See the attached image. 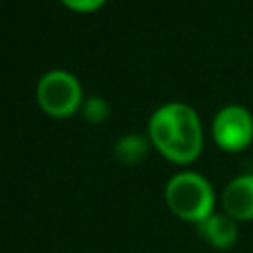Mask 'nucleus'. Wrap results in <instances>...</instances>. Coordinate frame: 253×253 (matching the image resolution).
<instances>
[{
  "mask_svg": "<svg viewBox=\"0 0 253 253\" xmlns=\"http://www.w3.org/2000/svg\"><path fill=\"white\" fill-rule=\"evenodd\" d=\"M221 211L235 221L253 219V174L235 176L221 192Z\"/></svg>",
  "mask_w": 253,
  "mask_h": 253,
  "instance_id": "39448f33",
  "label": "nucleus"
},
{
  "mask_svg": "<svg viewBox=\"0 0 253 253\" xmlns=\"http://www.w3.org/2000/svg\"><path fill=\"white\" fill-rule=\"evenodd\" d=\"M79 113H81V117H83L87 123L99 125V123H105V121L109 119L111 109H109V103H107L103 97L93 95V97H87V99L83 101Z\"/></svg>",
  "mask_w": 253,
  "mask_h": 253,
  "instance_id": "6e6552de",
  "label": "nucleus"
},
{
  "mask_svg": "<svg viewBox=\"0 0 253 253\" xmlns=\"http://www.w3.org/2000/svg\"><path fill=\"white\" fill-rule=\"evenodd\" d=\"M196 227H198V233L202 235V239L215 249H231L239 237L237 221L231 219L223 211H213L204 221H200Z\"/></svg>",
  "mask_w": 253,
  "mask_h": 253,
  "instance_id": "423d86ee",
  "label": "nucleus"
},
{
  "mask_svg": "<svg viewBox=\"0 0 253 253\" xmlns=\"http://www.w3.org/2000/svg\"><path fill=\"white\" fill-rule=\"evenodd\" d=\"M65 8L73 10V12H81V14H89V12H97L99 8L105 6L107 0H59Z\"/></svg>",
  "mask_w": 253,
  "mask_h": 253,
  "instance_id": "1a4fd4ad",
  "label": "nucleus"
},
{
  "mask_svg": "<svg viewBox=\"0 0 253 253\" xmlns=\"http://www.w3.org/2000/svg\"><path fill=\"white\" fill-rule=\"evenodd\" d=\"M36 101L51 119H69L81 111L83 89L79 79L67 69L45 71L36 85Z\"/></svg>",
  "mask_w": 253,
  "mask_h": 253,
  "instance_id": "7ed1b4c3",
  "label": "nucleus"
},
{
  "mask_svg": "<svg viewBox=\"0 0 253 253\" xmlns=\"http://www.w3.org/2000/svg\"><path fill=\"white\" fill-rule=\"evenodd\" d=\"M164 200L176 217L196 225L215 211V192L210 180L194 170L174 174L166 182Z\"/></svg>",
  "mask_w": 253,
  "mask_h": 253,
  "instance_id": "f03ea898",
  "label": "nucleus"
},
{
  "mask_svg": "<svg viewBox=\"0 0 253 253\" xmlns=\"http://www.w3.org/2000/svg\"><path fill=\"white\" fill-rule=\"evenodd\" d=\"M213 142L225 152H241L253 142V115L247 107L231 103L221 107L211 121Z\"/></svg>",
  "mask_w": 253,
  "mask_h": 253,
  "instance_id": "20e7f679",
  "label": "nucleus"
},
{
  "mask_svg": "<svg viewBox=\"0 0 253 253\" xmlns=\"http://www.w3.org/2000/svg\"><path fill=\"white\" fill-rule=\"evenodd\" d=\"M150 140L146 134H138V132H128L125 136H121L115 146H113V154L121 164L126 166H134L140 164L150 150Z\"/></svg>",
  "mask_w": 253,
  "mask_h": 253,
  "instance_id": "0eeeda50",
  "label": "nucleus"
},
{
  "mask_svg": "<svg viewBox=\"0 0 253 253\" xmlns=\"http://www.w3.org/2000/svg\"><path fill=\"white\" fill-rule=\"evenodd\" d=\"M146 136L160 156L174 164H192L204 148V128L194 107L170 101L152 111Z\"/></svg>",
  "mask_w": 253,
  "mask_h": 253,
  "instance_id": "f257e3e1",
  "label": "nucleus"
}]
</instances>
